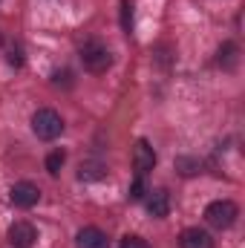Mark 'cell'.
<instances>
[{
	"label": "cell",
	"instance_id": "cell-1",
	"mask_svg": "<svg viewBox=\"0 0 245 248\" xmlns=\"http://www.w3.org/2000/svg\"><path fill=\"white\" fill-rule=\"evenodd\" d=\"M237 217H240V208H237V202H231V199H214V202L205 208V222H208L211 228H216V231H228V228L237 222Z\"/></svg>",
	"mask_w": 245,
	"mask_h": 248
},
{
	"label": "cell",
	"instance_id": "cell-2",
	"mask_svg": "<svg viewBox=\"0 0 245 248\" xmlns=\"http://www.w3.org/2000/svg\"><path fill=\"white\" fill-rule=\"evenodd\" d=\"M81 63H84L87 72L101 75V72H107V69L113 66V52H110L101 41H87V44L81 46Z\"/></svg>",
	"mask_w": 245,
	"mask_h": 248
},
{
	"label": "cell",
	"instance_id": "cell-3",
	"mask_svg": "<svg viewBox=\"0 0 245 248\" xmlns=\"http://www.w3.org/2000/svg\"><path fill=\"white\" fill-rule=\"evenodd\" d=\"M32 133H35L38 139H44V141H52V139H58L63 133V119L55 110L44 107V110H38V113L32 116Z\"/></svg>",
	"mask_w": 245,
	"mask_h": 248
},
{
	"label": "cell",
	"instance_id": "cell-4",
	"mask_svg": "<svg viewBox=\"0 0 245 248\" xmlns=\"http://www.w3.org/2000/svg\"><path fill=\"white\" fill-rule=\"evenodd\" d=\"M9 199H12V205L15 208H23V211H29V208H35L38 202H41V187L35 185V182H15L12 190H9Z\"/></svg>",
	"mask_w": 245,
	"mask_h": 248
},
{
	"label": "cell",
	"instance_id": "cell-5",
	"mask_svg": "<svg viewBox=\"0 0 245 248\" xmlns=\"http://www.w3.org/2000/svg\"><path fill=\"white\" fill-rule=\"evenodd\" d=\"M153 168H156V150L150 147L147 139H138L136 141V150H133V170H136V176L144 179Z\"/></svg>",
	"mask_w": 245,
	"mask_h": 248
},
{
	"label": "cell",
	"instance_id": "cell-6",
	"mask_svg": "<svg viewBox=\"0 0 245 248\" xmlns=\"http://www.w3.org/2000/svg\"><path fill=\"white\" fill-rule=\"evenodd\" d=\"M9 246L12 248H32L38 243V228L26 219H17L15 225H9Z\"/></svg>",
	"mask_w": 245,
	"mask_h": 248
},
{
	"label": "cell",
	"instance_id": "cell-7",
	"mask_svg": "<svg viewBox=\"0 0 245 248\" xmlns=\"http://www.w3.org/2000/svg\"><path fill=\"white\" fill-rule=\"evenodd\" d=\"M144 205H147V214L153 219H165L170 214V193L165 187H156V190H147L144 193Z\"/></svg>",
	"mask_w": 245,
	"mask_h": 248
},
{
	"label": "cell",
	"instance_id": "cell-8",
	"mask_svg": "<svg viewBox=\"0 0 245 248\" xmlns=\"http://www.w3.org/2000/svg\"><path fill=\"white\" fill-rule=\"evenodd\" d=\"M75 246L78 248H110V240H107V234L101 228L87 225V228H81L75 234Z\"/></svg>",
	"mask_w": 245,
	"mask_h": 248
},
{
	"label": "cell",
	"instance_id": "cell-9",
	"mask_svg": "<svg viewBox=\"0 0 245 248\" xmlns=\"http://www.w3.org/2000/svg\"><path fill=\"white\" fill-rule=\"evenodd\" d=\"M179 248H214V237L205 228L193 225V228H184L179 234Z\"/></svg>",
	"mask_w": 245,
	"mask_h": 248
},
{
	"label": "cell",
	"instance_id": "cell-10",
	"mask_svg": "<svg viewBox=\"0 0 245 248\" xmlns=\"http://www.w3.org/2000/svg\"><path fill=\"white\" fill-rule=\"evenodd\" d=\"M110 176V168L101 162V159H87L78 165V179L81 182H101Z\"/></svg>",
	"mask_w": 245,
	"mask_h": 248
},
{
	"label": "cell",
	"instance_id": "cell-11",
	"mask_svg": "<svg viewBox=\"0 0 245 248\" xmlns=\"http://www.w3.org/2000/svg\"><path fill=\"white\" fill-rule=\"evenodd\" d=\"M216 63L222 66V69H237V63H240V46L234 44V41H225L219 49H216Z\"/></svg>",
	"mask_w": 245,
	"mask_h": 248
},
{
	"label": "cell",
	"instance_id": "cell-12",
	"mask_svg": "<svg viewBox=\"0 0 245 248\" xmlns=\"http://www.w3.org/2000/svg\"><path fill=\"white\" fill-rule=\"evenodd\" d=\"M63 162H66V153H63V150H52V153L46 156V170H49V176H58V173H61Z\"/></svg>",
	"mask_w": 245,
	"mask_h": 248
},
{
	"label": "cell",
	"instance_id": "cell-13",
	"mask_svg": "<svg viewBox=\"0 0 245 248\" xmlns=\"http://www.w3.org/2000/svg\"><path fill=\"white\" fill-rule=\"evenodd\" d=\"M199 159H190V156H179L176 159V170L182 173V176H193V173H199Z\"/></svg>",
	"mask_w": 245,
	"mask_h": 248
},
{
	"label": "cell",
	"instance_id": "cell-14",
	"mask_svg": "<svg viewBox=\"0 0 245 248\" xmlns=\"http://www.w3.org/2000/svg\"><path fill=\"white\" fill-rule=\"evenodd\" d=\"M122 29L124 35H133V0H122Z\"/></svg>",
	"mask_w": 245,
	"mask_h": 248
},
{
	"label": "cell",
	"instance_id": "cell-15",
	"mask_svg": "<svg viewBox=\"0 0 245 248\" xmlns=\"http://www.w3.org/2000/svg\"><path fill=\"white\" fill-rule=\"evenodd\" d=\"M144 193H147V185H144V179H141V176H136V179H133V185H130V193H127V199H130V202H138V199H144Z\"/></svg>",
	"mask_w": 245,
	"mask_h": 248
},
{
	"label": "cell",
	"instance_id": "cell-16",
	"mask_svg": "<svg viewBox=\"0 0 245 248\" xmlns=\"http://www.w3.org/2000/svg\"><path fill=\"white\" fill-rule=\"evenodd\" d=\"M119 248H150V246H147V240H141L138 234H127V237H122Z\"/></svg>",
	"mask_w": 245,
	"mask_h": 248
},
{
	"label": "cell",
	"instance_id": "cell-17",
	"mask_svg": "<svg viewBox=\"0 0 245 248\" xmlns=\"http://www.w3.org/2000/svg\"><path fill=\"white\" fill-rule=\"evenodd\" d=\"M52 84H55V87H72V72H66V69H63V72H55V75H52Z\"/></svg>",
	"mask_w": 245,
	"mask_h": 248
},
{
	"label": "cell",
	"instance_id": "cell-18",
	"mask_svg": "<svg viewBox=\"0 0 245 248\" xmlns=\"http://www.w3.org/2000/svg\"><path fill=\"white\" fill-rule=\"evenodd\" d=\"M9 63L12 66H23V49L20 46H12L9 49Z\"/></svg>",
	"mask_w": 245,
	"mask_h": 248
},
{
	"label": "cell",
	"instance_id": "cell-19",
	"mask_svg": "<svg viewBox=\"0 0 245 248\" xmlns=\"http://www.w3.org/2000/svg\"><path fill=\"white\" fill-rule=\"evenodd\" d=\"M0 46H3V32H0Z\"/></svg>",
	"mask_w": 245,
	"mask_h": 248
}]
</instances>
